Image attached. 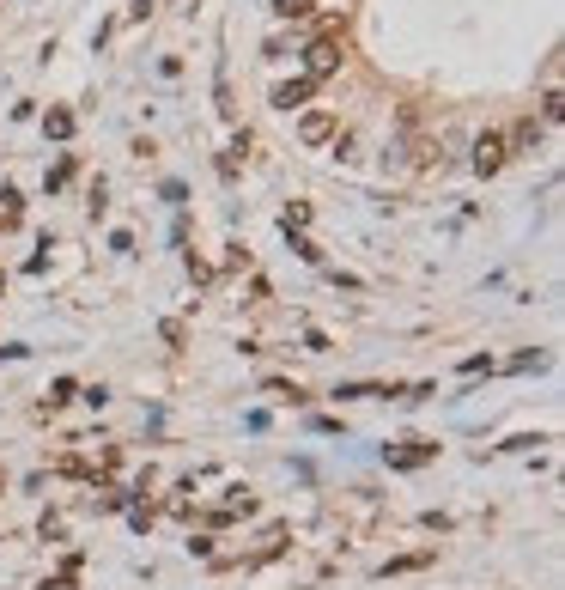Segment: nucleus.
Here are the masks:
<instances>
[{"label":"nucleus","instance_id":"nucleus-9","mask_svg":"<svg viewBox=\"0 0 565 590\" xmlns=\"http://www.w3.org/2000/svg\"><path fill=\"white\" fill-rule=\"evenodd\" d=\"M128 524L146 536V530H152V505H128Z\"/></svg>","mask_w":565,"mask_h":590},{"label":"nucleus","instance_id":"nucleus-12","mask_svg":"<svg viewBox=\"0 0 565 590\" xmlns=\"http://www.w3.org/2000/svg\"><path fill=\"white\" fill-rule=\"evenodd\" d=\"M61 402H73V378H55V390H49V408H61Z\"/></svg>","mask_w":565,"mask_h":590},{"label":"nucleus","instance_id":"nucleus-4","mask_svg":"<svg viewBox=\"0 0 565 590\" xmlns=\"http://www.w3.org/2000/svg\"><path fill=\"white\" fill-rule=\"evenodd\" d=\"M298 134H304L310 146H322V140H335V116H329V110H310V116L298 122Z\"/></svg>","mask_w":565,"mask_h":590},{"label":"nucleus","instance_id":"nucleus-3","mask_svg":"<svg viewBox=\"0 0 565 590\" xmlns=\"http://www.w3.org/2000/svg\"><path fill=\"white\" fill-rule=\"evenodd\" d=\"M426 457H438V445H426V438H414V445H401V451H389V469H420Z\"/></svg>","mask_w":565,"mask_h":590},{"label":"nucleus","instance_id":"nucleus-2","mask_svg":"<svg viewBox=\"0 0 565 590\" xmlns=\"http://www.w3.org/2000/svg\"><path fill=\"white\" fill-rule=\"evenodd\" d=\"M335 67H341V49H335L329 37H316V43L304 49V80H329Z\"/></svg>","mask_w":565,"mask_h":590},{"label":"nucleus","instance_id":"nucleus-10","mask_svg":"<svg viewBox=\"0 0 565 590\" xmlns=\"http://www.w3.org/2000/svg\"><path fill=\"white\" fill-rule=\"evenodd\" d=\"M511 140H517V146H541V122H523V128H517Z\"/></svg>","mask_w":565,"mask_h":590},{"label":"nucleus","instance_id":"nucleus-8","mask_svg":"<svg viewBox=\"0 0 565 590\" xmlns=\"http://www.w3.org/2000/svg\"><path fill=\"white\" fill-rule=\"evenodd\" d=\"M426 560H432V554H401V560H389V566H383V578H389V572H420Z\"/></svg>","mask_w":565,"mask_h":590},{"label":"nucleus","instance_id":"nucleus-1","mask_svg":"<svg viewBox=\"0 0 565 590\" xmlns=\"http://www.w3.org/2000/svg\"><path fill=\"white\" fill-rule=\"evenodd\" d=\"M505 159H511V140H505V134H480V140H474V171H480V177L505 171Z\"/></svg>","mask_w":565,"mask_h":590},{"label":"nucleus","instance_id":"nucleus-11","mask_svg":"<svg viewBox=\"0 0 565 590\" xmlns=\"http://www.w3.org/2000/svg\"><path fill=\"white\" fill-rule=\"evenodd\" d=\"M67 177H73V159H55V165H49V189H61Z\"/></svg>","mask_w":565,"mask_h":590},{"label":"nucleus","instance_id":"nucleus-5","mask_svg":"<svg viewBox=\"0 0 565 590\" xmlns=\"http://www.w3.org/2000/svg\"><path fill=\"white\" fill-rule=\"evenodd\" d=\"M316 92V80H292V86H274V110H298L304 98Z\"/></svg>","mask_w":565,"mask_h":590},{"label":"nucleus","instance_id":"nucleus-6","mask_svg":"<svg viewBox=\"0 0 565 590\" xmlns=\"http://www.w3.org/2000/svg\"><path fill=\"white\" fill-rule=\"evenodd\" d=\"M43 128H49V140H67V134H73V110H49Z\"/></svg>","mask_w":565,"mask_h":590},{"label":"nucleus","instance_id":"nucleus-7","mask_svg":"<svg viewBox=\"0 0 565 590\" xmlns=\"http://www.w3.org/2000/svg\"><path fill=\"white\" fill-rule=\"evenodd\" d=\"M268 7H274V13H280V19H304V13H310V7H316V0H268Z\"/></svg>","mask_w":565,"mask_h":590}]
</instances>
